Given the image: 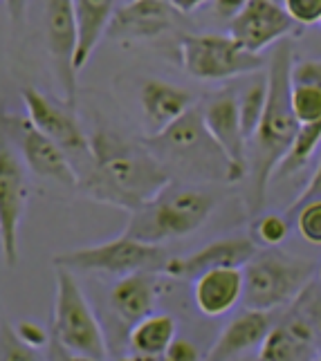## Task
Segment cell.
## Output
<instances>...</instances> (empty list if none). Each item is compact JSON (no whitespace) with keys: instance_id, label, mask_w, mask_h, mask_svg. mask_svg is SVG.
<instances>
[{"instance_id":"74e56055","label":"cell","mask_w":321,"mask_h":361,"mask_svg":"<svg viewBox=\"0 0 321 361\" xmlns=\"http://www.w3.org/2000/svg\"><path fill=\"white\" fill-rule=\"evenodd\" d=\"M164 3H169L173 9H178L180 14H191V11L200 9L207 0H164Z\"/></svg>"},{"instance_id":"4dcf8cb0","label":"cell","mask_w":321,"mask_h":361,"mask_svg":"<svg viewBox=\"0 0 321 361\" xmlns=\"http://www.w3.org/2000/svg\"><path fill=\"white\" fill-rule=\"evenodd\" d=\"M292 83H303V85L321 88V61H301V63L294 61Z\"/></svg>"},{"instance_id":"484cf974","label":"cell","mask_w":321,"mask_h":361,"mask_svg":"<svg viewBox=\"0 0 321 361\" xmlns=\"http://www.w3.org/2000/svg\"><path fill=\"white\" fill-rule=\"evenodd\" d=\"M0 361H47L39 348L25 343L11 323H0Z\"/></svg>"},{"instance_id":"30bf717a","label":"cell","mask_w":321,"mask_h":361,"mask_svg":"<svg viewBox=\"0 0 321 361\" xmlns=\"http://www.w3.org/2000/svg\"><path fill=\"white\" fill-rule=\"evenodd\" d=\"M0 130L16 146L20 159L34 176L47 182H56L66 189H79L77 171L63 153V148L36 128L28 115H3L0 117Z\"/></svg>"},{"instance_id":"d6986e66","label":"cell","mask_w":321,"mask_h":361,"mask_svg":"<svg viewBox=\"0 0 321 361\" xmlns=\"http://www.w3.org/2000/svg\"><path fill=\"white\" fill-rule=\"evenodd\" d=\"M140 106H142L144 123L151 128L148 135H157L164 128H169L173 121H178L182 115L189 113L193 108V94L180 88V85L148 79L142 85Z\"/></svg>"},{"instance_id":"9c48e42d","label":"cell","mask_w":321,"mask_h":361,"mask_svg":"<svg viewBox=\"0 0 321 361\" xmlns=\"http://www.w3.org/2000/svg\"><path fill=\"white\" fill-rule=\"evenodd\" d=\"M20 99L28 119L54 144L63 148V153L72 161L77 178L81 182L92 166V146L90 137L83 133L77 115H74V108L43 94L41 90L32 88V85L20 90Z\"/></svg>"},{"instance_id":"5b68a950","label":"cell","mask_w":321,"mask_h":361,"mask_svg":"<svg viewBox=\"0 0 321 361\" xmlns=\"http://www.w3.org/2000/svg\"><path fill=\"white\" fill-rule=\"evenodd\" d=\"M52 341L61 348L99 361L108 359V348L90 301L74 271L56 267V294L52 307Z\"/></svg>"},{"instance_id":"7bdbcfd3","label":"cell","mask_w":321,"mask_h":361,"mask_svg":"<svg viewBox=\"0 0 321 361\" xmlns=\"http://www.w3.org/2000/svg\"><path fill=\"white\" fill-rule=\"evenodd\" d=\"M126 3H128V0H126Z\"/></svg>"},{"instance_id":"8992f818","label":"cell","mask_w":321,"mask_h":361,"mask_svg":"<svg viewBox=\"0 0 321 361\" xmlns=\"http://www.w3.org/2000/svg\"><path fill=\"white\" fill-rule=\"evenodd\" d=\"M245 290L243 303L247 310H272L290 305L305 294L313 279V265L283 256L279 252L256 254L243 267Z\"/></svg>"},{"instance_id":"2e32d148","label":"cell","mask_w":321,"mask_h":361,"mask_svg":"<svg viewBox=\"0 0 321 361\" xmlns=\"http://www.w3.org/2000/svg\"><path fill=\"white\" fill-rule=\"evenodd\" d=\"M258 254V245L252 238H220L205 245L184 258H169L162 274L173 279H198L205 271L220 267H245Z\"/></svg>"},{"instance_id":"ba28073f","label":"cell","mask_w":321,"mask_h":361,"mask_svg":"<svg viewBox=\"0 0 321 361\" xmlns=\"http://www.w3.org/2000/svg\"><path fill=\"white\" fill-rule=\"evenodd\" d=\"M178 54L182 70L198 81H225L265 68L261 54L247 52L229 34H180Z\"/></svg>"},{"instance_id":"f35d334b","label":"cell","mask_w":321,"mask_h":361,"mask_svg":"<svg viewBox=\"0 0 321 361\" xmlns=\"http://www.w3.org/2000/svg\"><path fill=\"white\" fill-rule=\"evenodd\" d=\"M274 3H279V5H283V0H274Z\"/></svg>"},{"instance_id":"52a82bcc","label":"cell","mask_w":321,"mask_h":361,"mask_svg":"<svg viewBox=\"0 0 321 361\" xmlns=\"http://www.w3.org/2000/svg\"><path fill=\"white\" fill-rule=\"evenodd\" d=\"M166 260L162 247L144 245L121 233L113 240L61 252L52 258V265L70 271H92L123 279L135 271H162Z\"/></svg>"},{"instance_id":"3957f363","label":"cell","mask_w":321,"mask_h":361,"mask_svg":"<svg viewBox=\"0 0 321 361\" xmlns=\"http://www.w3.org/2000/svg\"><path fill=\"white\" fill-rule=\"evenodd\" d=\"M214 209L216 197L209 191L171 182L153 200L133 211L121 233L144 245L162 247L166 240L195 233Z\"/></svg>"},{"instance_id":"6da1fadb","label":"cell","mask_w":321,"mask_h":361,"mask_svg":"<svg viewBox=\"0 0 321 361\" xmlns=\"http://www.w3.org/2000/svg\"><path fill=\"white\" fill-rule=\"evenodd\" d=\"M92 166L79 189L95 202L133 214L171 184V173L148 148L115 133L99 130L90 137Z\"/></svg>"},{"instance_id":"d6a6232c","label":"cell","mask_w":321,"mask_h":361,"mask_svg":"<svg viewBox=\"0 0 321 361\" xmlns=\"http://www.w3.org/2000/svg\"><path fill=\"white\" fill-rule=\"evenodd\" d=\"M16 334L32 348H41V345L49 343V334L39 326V323H32V321H20L16 326Z\"/></svg>"},{"instance_id":"8d00e7d4","label":"cell","mask_w":321,"mask_h":361,"mask_svg":"<svg viewBox=\"0 0 321 361\" xmlns=\"http://www.w3.org/2000/svg\"><path fill=\"white\" fill-rule=\"evenodd\" d=\"M5 7L9 11V18L14 23H23L25 11H28V0H5Z\"/></svg>"},{"instance_id":"4fadbf2b","label":"cell","mask_w":321,"mask_h":361,"mask_svg":"<svg viewBox=\"0 0 321 361\" xmlns=\"http://www.w3.org/2000/svg\"><path fill=\"white\" fill-rule=\"evenodd\" d=\"M294 27L296 23L286 7L274 0H250L229 18V36L252 54H261L263 49L286 41Z\"/></svg>"},{"instance_id":"83f0119b","label":"cell","mask_w":321,"mask_h":361,"mask_svg":"<svg viewBox=\"0 0 321 361\" xmlns=\"http://www.w3.org/2000/svg\"><path fill=\"white\" fill-rule=\"evenodd\" d=\"M288 216H294L296 231L299 235L310 245H321V200H310L301 204L299 209L290 211Z\"/></svg>"},{"instance_id":"e575fe53","label":"cell","mask_w":321,"mask_h":361,"mask_svg":"<svg viewBox=\"0 0 321 361\" xmlns=\"http://www.w3.org/2000/svg\"><path fill=\"white\" fill-rule=\"evenodd\" d=\"M247 3H250V0H214V7L218 16L231 18V16H236Z\"/></svg>"},{"instance_id":"7c38bea8","label":"cell","mask_w":321,"mask_h":361,"mask_svg":"<svg viewBox=\"0 0 321 361\" xmlns=\"http://www.w3.org/2000/svg\"><path fill=\"white\" fill-rule=\"evenodd\" d=\"M43 30L49 63L56 74L61 102L77 104V18L72 0H43Z\"/></svg>"},{"instance_id":"44dd1931","label":"cell","mask_w":321,"mask_h":361,"mask_svg":"<svg viewBox=\"0 0 321 361\" xmlns=\"http://www.w3.org/2000/svg\"><path fill=\"white\" fill-rule=\"evenodd\" d=\"M157 298V271H135L115 283L110 292V307L115 314L135 326L138 321L153 314Z\"/></svg>"},{"instance_id":"9a60e30c","label":"cell","mask_w":321,"mask_h":361,"mask_svg":"<svg viewBox=\"0 0 321 361\" xmlns=\"http://www.w3.org/2000/svg\"><path fill=\"white\" fill-rule=\"evenodd\" d=\"M184 14L164 0H128L117 9L108 36L119 41H153L171 30H178Z\"/></svg>"},{"instance_id":"1f68e13d","label":"cell","mask_w":321,"mask_h":361,"mask_svg":"<svg viewBox=\"0 0 321 361\" xmlns=\"http://www.w3.org/2000/svg\"><path fill=\"white\" fill-rule=\"evenodd\" d=\"M159 361H202V359H200V353H198V348L189 339L178 337L166 348V353L159 357Z\"/></svg>"},{"instance_id":"277c9868","label":"cell","mask_w":321,"mask_h":361,"mask_svg":"<svg viewBox=\"0 0 321 361\" xmlns=\"http://www.w3.org/2000/svg\"><path fill=\"white\" fill-rule=\"evenodd\" d=\"M142 142L164 166L176 164L182 173L195 180L236 182L231 164L214 142V137L209 135L202 113L195 108H191L178 121H173L162 133L146 135Z\"/></svg>"},{"instance_id":"cb8c5ba5","label":"cell","mask_w":321,"mask_h":361,"mask_svg":"<svg viewBox=\"0 0 321 361\" xmlns=\"http://www.w3.org/2000/svg\"><path fill=\"white\" fill-rule=\"evenodd\" d=\"M319 146H321V121L301 126L299 133H296V140L290 148V153L277 169V176H292V173L301 171L310 161V157L319 151Z\"/></svg>"},{"instance_id":"7a4b0ae2","label":"cell","mask_w":321,"mask_h":361,"mask_svg":"<svg viewBox=\"0 0 321 361\" xmlns=\"http://www.w3.org/2000/svg\"><path fill=\"white\" fill-rule=\"evenodd\" d=\"M292 43L286 39L277 43L267 63V104L263 119L250 140L252 155H247V178L252 180L250 195L252 209H261L267 195L269 180L277 176V169L286 159L296 140L301 123L296 121L292 108Z\"/></svg>"},{"instance_id":"5bb4252c","label":"cell","mask_w":321,"mask_h":361,"mask_svg":"<svg viewBox=\"0 0 321 361\" xmlns=\"http://www.w3.org/2000/svg\"><path fill=\"white\" fill-rule=\"evenodd\" d=\"M202 121L214 137V142L225 153L231 164L234 180L241 182L247 178V137L241 123L238 113V97L231 92H222L212 99L202 110Z\"/></svg>"},{"instance_id":"e0dca14e","label":"cell","mask_w":321,"mask_h":361,"mask_svg":"<svg viewBox=\"0 0 321 361\" xmlns=\"http://www.w3.org/2000/svg\"><path fill=\"white\" fill-rule=\"evenodd\" d=\"M319 355V332L303 314L272 326L258 348L261 361H317Z\"/></svg>"},{"instance_id":"f546056e","label":"cell","mask_w":321,"mask_h":361,"mask_svg":"<svg viewBox=\"0 0 321 361\" xmlns=\"http://www.w3.org/2000/svg\"><path fill=\"white\" fill-rule=\"evenodd\" d=\"M283 7H286L290 18L301 27H310V25L321 23V0H283Z\"/></svg>"},{"instance_id":"7402d4cb","label":"cell","mask_w":321,"mask_h":361,"mask_svg":"<svg viewBox=\"0 0 321 361\" xmlns=\"http://www.w3.org/2000/svg\"><path fill=\"white\" fill-rule=\"evenodd\" d=\"M119 0H72L74 18H77V70L81 72L95 54L99 43L108 36V27L117 14Z\"/></svg>"},{"instance_id":"ffe728a7","label":"cell","mask_w":321,"mask_h":361,"mask_svg":"<svg viewBox=\"0 0 321 361\" xmlns=\"http://www.w3.org/2000/svg\"><path fill=\"white\" fill-rule=\"evenodd\" d=\"M245 276L241 267L205 271L193 281V301L205 317H222L243 301Z\"/></svg>"},{"instance_id":"4316f807","label":"cell","mask_w":321,"mask_h":361,"mask_svg":"<svg viewBox=\"0 0 321 361\" xmlns=\"http://www.w3.org/2000/svg\"><path fill=\"white\" fill-rule=\"evenodd\" d=\"M292 108L301 126L321 121V88L292 83Z\"/></svg>"},{"instance_id":"f1b7e54d","label":"cell","mask_w":321,"mask_h":361,"mask_svg":"<svg viewBox=\"0 0 321 361\" xmlns=\"http://www.w3.org/2000/svg\"><path fill=\"white\" fill-rule=\"evenodd\" d=\"M290 233V222L286 216L279 214H265L254 222V235L256 240L265 247H279Z\"/></svg>"},{"instance_id":"8fae6325","label":"cell","mask_w":321,"mask_h":361,"mask_svg":"<svg viewBox=\"0 0 321 361\" xmlns=\"http://www.w3.org/2000/svg\"><path fill=\"white\" fill-rule=\"evenodd\" d=\"M28 195V166L0 130V252L7 267L18 265V233Z\"/></svg>"},{"instance_id":"d590c367","label":"cell","mask_w":321,"mask_h":361,"mask_svg":"<svg viewBox=\"0 0 321 361\" xmlns=\"http://www.w3.org/2000/svg\"><path fill=\"white\" fill-rule=\"evenodd\" d=\"M52 345H49V357H52V361H99V359H92V357H85V355H74L70 350H66V348H61L56 341H49Z\"/></svg>"},{"instance_id":"d4e9b609","label":"cell","mask_w":321,"mask_h":361,"mask_svg":"<svg viewBox=\"0 0 321 361\" xmlns=\"http://www.w3.org/2000/svg\"><path fill=\"white\" fill-rule=\"evenodd\" d=\"M265 104H267V77H261L258 81L250 83L245 88V92L238 97V113H241V123L247 137V146H250V140L254 137L258 123L263 119Z\"/></svg>"},{"instance_id":"ac0fdd59","label":"cell","mask_w":321,"mask_h":361,"mask_svg":"<svg viewBox=\"0 0 321 361\" xmlns=\"http://www.w3.org/2000/svg\"><path fill=\"white\" fill-rule=\"evenodd\" d=\"M272 330V317L269 312L261 310H245L236 319H231L220 337L207 353L205 361H234L241 355L261 348L267 332Z\"/></svg>"},{"instance_id":"b9f144b4","label":"cell","mask_w":321,"mask_h":361,"mask_svg":"<svg viewBox=\"0 0 321 361\" xmlns=\"http://www.w3.org/2000/svg\"><path fill=\"white\" fill-rule=\"evenodd\" d=\"M0 323H3V319H0Z\"/></svg>"},{"instance_id":"60d3db41","label":"cell","mask_w":321,"mask_h":361,"mask_svg":"<svg viewBox=\"0 0 321 361\" xmlns=\"http://www.w3.org/2000/svg\"><path fill=\"white\" fill-rule=\"evenodd\" d=\"M317 361H321V355H319V357H317Z\"/></svg>"},{"instance_id":"603a6c76","label":"cell","mask_w":321,"mask_h":361,"mask_svg":"<svg viewBox=\"0 0 321 361\" xmlns=\"http://www.w3.org/2000/svg\"><path fill=\"white\" fill-rule=\"evenodd\" d=\"M128 339L135 355L159 359L166 353V348L178 339L176 319L171 314H148L146 319L131 326Z\"/></svg>"},{"instance_id":"ab89813d","label":"cell","mask_w":321,"mask_h":361,"mask_svg":"<svg viewBox=\"0 0 321 361\" xmlns=\"http://www.w3.org/2000/svg\"><path fill=\"white\" fill-rule=\"evenodd\" d=\"M319 281H321V267H319Z\"/></svg>"},{"instance_id":"836d02e7","label":"cell","mask_w":321,"mask_h":361,"mask_svg":"<svg viewBox=\"0 0 321 361\" xmlns=\"http://www.w3.org/2000/svg\"><path fill=\"white\" fill-rule=\"evenodd\" d=\"M310 200H321V161H319V166H317V171H315L313 180L308 182V186L303 189V193H301V195L296 197V200L290 204L288 214H290V211H294V209H299L301 204L310 202Z\"/></svg>"}]
</instances>
